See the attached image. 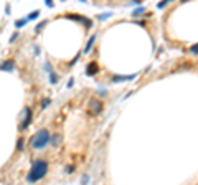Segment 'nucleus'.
I'll list each match as a JSON object with an SVG mask.
<instances>
[{"instance_id": "f257e3e1", "label": "nucleus", "mask_w": 198, "mask_h": 185, "mask_svg": "<svg viewBox=\"0 0 198 185\" xmlns=\"http://www.w3.org/2000/svg\"><path fill=\"white\" fill-rule=\"evenodd\" d=\"M46 172H48V164H46L45 160L38 159V160L33 162L32 169H30V172H28V175H27V180L30 183H35V182L42 180V178L46 175Z\"/></svg>"}, {"instance_id": "f03ea898", "label": "nucleus", "mask_w": 198, "mask_h": 185, "mask_svg": "<svg viewBox=\"0 0 198 185\" xmlns=\"http://www.w3.org/2000/svg\"><path fill=\"white\" fill-rule=\"evenodd\" d=\"M48 142H50V132L46 129H40L37 134L30 139V147L40 150V149L46 147V144H48Z\"/></svg>"}, {"instance_id": "7ed1b4c3", "label": "nucleus", "mask_w": 198, "mask_h": 185, "mask_svg": "<svg viewBox=\"0 0 198 185\" xmlns=\"http://www.w3.org/2000/svg\"><path fill=\"white\" fill-rule=\"evenodd\" d=\"M88 108H89V111L92 114H99V112L102 111V102L97 101V99H91L89 104H88Z\"/></svg>"}, {"instance_id": "20e7f679", "label": "nucleus", "mask_w": 198, "mask_h": 185, "mask_svg": "<svg viewBox=\"0 0 198 185\" xmlns=\"http://www.w3.org/2000/svg\"><path fill=\"white\" fill-rule=\"evenodd\" d=\"M32 122V109L30 108H25V119H23L22 122V129H27L28 126Z\"/></svg>"}, {"instance_id": "39448f33", "label": "nucleus", "mask_w": 198, "mask_h": 185, "mask_svg": "<svg viewBox=\"0 0 198 185\" xmlns=\"http://www.w3.org/2000/svg\"><path fill=\"white\" fill-rule=\"evenodd\" d=\"M15 69V61L13 60H8V61H3L0 65V71H13Z\"/></svg>"}, {"instance_id": "423d86ee", "label": "nucleus", "mask_w": 198, "mask_h": 185, "mask_svg": "<svg viewBox=\"0 0 198 185\" xmlns=\"http://www.w3.org/2000/svg\"><path fill=\"white\" fill-rule=\"evenodd\" d=\"M97 71H99V66L96 65V63H89L88 68H86V74H88V76H94Z\"/></svg>"}, {"instance_id": "0eeeda50", "label": "nucleus", "mask_w": 198, "mask_h": 185, "mask_svg": "<svg viewBox=\"0 0 198 185\" xmlns=\"http://www.w3.org/2000/svg\"><path fill=\"white\" fill-rule=\"evenodd\" d=\"M94 42H96V35H92V37L89 38V42H88V45H86V48H84V53H88V51L92 48V45H94Z\"/></svg>"}, {"instance_id": "6e6552de", "label": "nucleus", "mask_w": 198, "mask_h": 185, "mask_svg": "<svg viewBox=\"0 0 198 185\" xmlns=\"http://www.w3.org/2000/svg\"><path fill=\"white\" fill-rule=\"evenodd\" d=\"M136 74H131V76H112V81H124V79H134Z\"/></svg>"}, {"instance_id": "1a4fd4ad", "label": "nucleus", "mask_w": 198, "mask_h": 185, "mask_svg": "<svg viewBox=\"0 0 198 185\" xmlns=\"http://www.w3.org/2000/svg\"><path fill=\"white\" fill-rule=\"evenodd\" d=\"M38 15H40V12H38V10H35L33 13H30V17H28V20H33V18H37Z\"/></svg>"}, {"instance_id": "9d476101", "label": "nucleus", "mask_w": 198, "mask_h": 185, "mask_svg": "<svg viewBox=\"0 0 198 185\" xmlns=\"http://www.w3.org/2000/svg\"><path fill=\"white\" fill-rule=\"evenodd\" d=\"M190 51H191V53H193V55H198V43L191 46V48H190Z\"/></svg>"}, {"instance_id": "9b49d317", "label": "nucleus", "mask_w": 198, "mask_h": 185, "mask_svg": "<svg viewBox=\"0 0 198 185\" xmlns=\"http://www.w3.org/2000/svg\"><path fill=\"white\" fill-rule=\"evenodd\" d=\"M17 150H23V139H20V141L17 142Z\"/></svg>"}, {"instance_id": "f8f14e48", "label": "nucleus", "mask_w": 198, "mask_h": 185, "mask_svg": "<svg viewBox=\"0 0 198 185\" xmlns=\"http://www.w3.org/2000/svg\"><path fill=\"white\" fill-rule=\"evenodd\" d=\"M46 106H50V99H43V102H42V108L45 109Z\"/></svg>"}, {"instance_id": "ddd939ff", "label": "nucleus", "mask_w": 198, "mask_h": 185, "mask_svg": "<svg viewBox=\"0 0 198 185\" xmlns=\"http://www.w3.org/2000/svg\"><path fill=\"white\" fill-rule=\"evenodd\" d=\"M45 25H46V20H45V22H42V23H40V25L37 27V32H40V30H42V28H43Z\"/></svg>"}, {"instance_id": "4468645a", "label": "nucleus", "mask_w": 198, "mask_h": 185, "mask_svg": "<svg viewBox=\"0 0 198 185\" xmlns=\"http://www.w3.org/2000/svg\"><path fill=\"white\" fill-rule=\"evenodd\" d=\"M25 22H27V20H18L15 25H17V27H23V25H25Z\"/></svg>"}]
</instances>
